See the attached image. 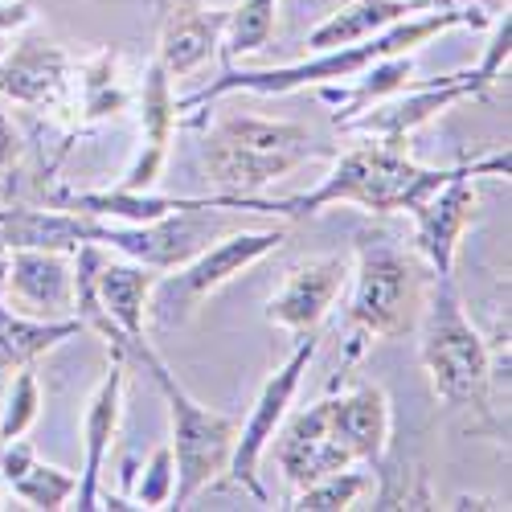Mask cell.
I'll return each mask as SVG.
<instances>
[{"label": "cell", "instance_id": "18", "mask_svg": "<svg viewBox=\"0 0 512 512\" xmlns=\"http://www.w3.org/2000/svg\"><path fill=\"white\" fill-rule=\"evenodd\" d=\"M431 0H349L336 13H328L312 33H308V54L316 50H332V46H353V41H365L381 29H390L414 13H426Z\"/></svg>", "mask_w": 512, "mask_h": 512}, {"label": "cell", "instance_id": "29", "mask_svg": "<svg viewBox=\"0 0 512 512\" xmlns=\"http://www.w3.org/2000/svg\"><path fill=\"white\" fill-rule=\"evenodd\" d=\"M463 5H484V0H431V9H463Z\"/></svg>", "mask_w": 512, "mask_h": 512}, {"label": "cell", "instance_id": "2", "mask_svg": "<svg viewBox=\"0 0 512 512\" xmlns=\"http://www.w3.org/2000/svg\"><path fill=\"white\" fill-rule=\"evenodd\" d=\"M492 13L484 5H463V9H426L414 13L390 29H381L365 41H353V46H332V50H316L304 62H291L279 70H226L222 78H213L209 87H201L197 95L177 99V115L209 107L226 95H291V91H316V87H340V82L361 78L373 62L390 58V54H418L426 41H435L451 29H488Z\"/></svg>", "mask_w": 512, "mask_h": 512}, {"label": "cell", "instance_id": "4", "mask_svg": "<svg viewBox=\"0 0 512 512\" xmlns=\"http://www.w3.org/2000/svg\"><path fill=\"white\" fill-rule=\"evenodd\" d=\"M349 279V361H357L373 340H398L418 328L435 271L390 230H357V267Z\"/></svg>", "mask_w": 512, "mask_h": 512}, {"label": "cell", "instance_id": "22", "mask_svg": "<svg viewBox=\"0 0 512 512\" xmlns=\"http://www.w3.org/2000/svg\"><path fill=\"white\" fill-rule=\"evenodd\" d=\"M369 492H373V467L353 463V467H340L332 476H320L304 488H295L287 508H295V512H345V508L361 504V496H369Z\"/></svg>", "mask_w": 512, "mask_h": 512}, {"label": "cell", "instance_id": "17", "mask_svg": "<svg viewBox=\"0 0 512 512\" xmlns=\"http://www.w3.org/2000/svg\"><path fill=\"white\" fill-rule=\"evenodd\" d=\"M328 402H332L336 435L349 447L353 463L381 467V459L390 451V435H394V410H390L386 390L377 381H361L353 390L328 394Z\"/></svg>", "mask_w": 512, "mask_h": 512}, {"label": "cell", "instance_id": "1", "mask_svg": "<svg viewBox=\"0 0 512 512\" xmlns=\"http://www.w3.org/2000/svg\"><path fill=\"white\" fill-rule=\"evenodd\" d=\"M414 332H418V361L426 381H431L435 402L451 414H467L480 435L500 439L496 390L504 386L508 394V340L492 349L480 336V328L463 308L455 271L435 275Z\"/></svg>", "mask_w": 512, "mask_h": 512}, {"label": "cell", "instance_id": "28", "mask_svg": "<svg viewBox=\"0 0 512 512\" xmlns=\"http://www.w3.org/2000/svg\"><path fill=\"white\" fill-rule=\"evenodd\" d=\"M447 508H508L504 500H488V496H455Z\"/></svg>", "mask_w": 512, "mask_h": 512}, {"label": "cell", "instance_id": "9", "mask_svg": "<svg viewBox=\"0 0 512 512\" xmlns=\"http://www.w3.org/2000/svg\"><path fill=\"white\" fill-rule=\"evenodd\" d=\"M312 361H316V332L295 336L291 357L263 381V390H259V398H254V406L246 410V418H238V439H234V451H230L222 480L246 488L259 504H267V488L259 480V463H263L275 431L283 426V418L291 414V402H295V394H300Z\"/></svg>", "mask_w": 512, "mask_h": 512}, {"label": "cell", "instance_id": "7", "mask_svg": "<svg viewBox=\"0 0 512 512\" xmlns=\"http://www.w3.org/2000/svg\"><path fill=\"white\" fill-rule=\"evenodd\" d=\"M287 230L283 226H267V230H230L222 238H213L209 246H201L193 259H185L173 271H160L148 295V324L156 328H185L209 295H218L226 283H234L242 271H250L254 263H263L267 254H275L283 246Z\"/></svg>", "mask_w": 512, "mask_h": 512}, {"label": "cell", "instance_id": "15", "mask_svg": "<svg viewBox=\"0 0 512 512\" xmlns=\"http://www.w3.org/2000/svg\"><path fill=\"white\" fill-rule=\"evenodd\" d=\"M136 111H140V148L127 164V173L115 189H127V193H148L160 173H164V160H168V148H173V136H177V95H173V78L168 70L152 58L144 66V78H140V91H136Z\"/></svg>", "mask_w": 512, "mask_h": 512}, {"label": "cell", "instance_id": "6", "mask_svg": "<svg viewBox=\"0 0 512 512\" xmlns=\"http://www.w3.org/2000/svg\"><path fill=\"white\" fill-rule=\"evenodd\" d=\"M123 353H127V361H140L152 373L156 390L168 402V426H173L168 447H173V459H177V488H173V504L168 508H189V500L197 492L222 484V472H226L234 439H238V418L197 402L177 381V373L164 365V357L152 349L148 336L127 340Z\"/></svg>", "mask_w": 512, "mask_h": 512}, {"label": "cell", "instance_id": "27", "mask_svg": "<svg viewBox=\"0 0 512 512\" xmlns=\"http://www.w3.org/2000/svg\"><path fill=\"white\" fill-rule=\"evenodd\" d=\"M33 25V5L29 0H0V37H13Z\"/></svg>", "mask_w": 512, "mask_h": 512}, {"label": "cell", "instance_id": "23", "mask_svg": "<svg viewBox=\"0 0 512 512\" xmlns=\"http://www.w3.org/2000/svg\"><path fill=\"white\" fill-rule=\"evenodd\" d=\"M17 500H25L29 508H46V512H58L74 500L78 492V476L66 472V467H50V463H41L33 459L25 472H17L9 484H5Z\"/></svg>", "mask_w": 512, "mask_h": 512}, {"label": "cell", "instance_id": "24", "mask_svg": "<svg viewBox=\"0 0 512 512\" xmlns=\"http://www.w3.org/2000/svg\"><path fill=\"white\" fill-rule=\"evenodd\" d=\"M37 414H41V381H37L33 365H21V369H13L5 402H0V443L29 435Z\"/></svg>", "mask_w": 512, "mask_h": 512}, {"label": "cell", "instance_id": "19", "mask_svg": "<svg viewBox=\"0 0 512 512\" xmlns=\"http://www.w3.org/2000/svg\"><path fill=\"white\" fill-rule=\"evenodd\" d=\"M82 332V320H33L13 312L0 300V373H13L21 365H33L37 357H46L50 349L66 345Z\"/></svg>", "mask_w": 512, "mask_h": 512}, {"label": "cell", "instance_id": "16", "mask_svg": "<svg viewBox=\"0 0 512 512\" xmlns=\"http://www.w3.org/2000/svg\"><path fill=\"white\" fill-rule=\"evenodd\" d=\"M156 9H160L156 62L168 70V78H189L218 58L226 9H209L205 0H156Z\"/></svg>", "mask_w": 512, "mask_h": 512}, {"label": "cell", "instance_id": "21", "mask_svg": "<svg viewBox=\"0 0 512 512\" xmlns=\"http://www.w3.org/2000/svg\"><path fill=\"white\" fill-rule=\"evenodd\" d=\"M279 25V0H238L234 9H226V29H222V50L218 58L226 70L238 58H254L271 46Z\"/></svg>", "mask_w": 512, "mask_h": 512}, {"label": "cell", "instance_id": "3", "mask_svg": "<svg viewBox=\"0 0 512 512\" xmlns=\"http://www.w3.org/2000/svg\"><path fill=\"white\" fill-rule=\"evenodd\" d=\"M451 177V168H422L414 164L402 148L390 144H353L345 152H336L332 173L295 197H230V193H213V205L226 209H246V213H275L287 222H304L316 218L328 205H357L365 213H410V205L418 197H426L435 185H443Z\"/></svg>", "mask_w": 512, "mask_h": 512}, {"label": "cell", "instance_id": "13", "mask_svg": "<svg viewBox=\"0 0 512 512\" xmlns=\"http://www.w3.org/2000/svg\"><path fill=\"white\" fill-rule=\"evenodd\" d=\"M5 304L33 320H74V254L37 246L9 250Z\"/></svg>", "mask_w": 512, "mask_h": 512}, {"label": "cell", "instance_id": "30", "mask_svg": "<svg viewBox=\"0 0 512 512\" xmlns=\"http://www.w3.org/2000/svg\"><path fill=\"white\" fill-rule=\"evenodd\" d=\"M5 50H9V37H0V58H5Z\"/></svg>", "mask_w": 512, "mask_h": 512}, {"label": "cell", "instance_id": "25", "mask_svg": "<svg viewBox=\"0 0 512 512\" xmlns=\"http://www.w3.org/2000/svg\"><path fill=\"white\" fill-rule=\"evenodd\" d=\"M173 488H177V459H173V447L160 443L136 484V508H168L173 504Z\"/></svg>", "mask_w": 512, "mask_h": 512}, {"label": "cell", "instance_id": "5", "mask_svg": "<svg viewBox=\"0 0 512 512\" xmlns=\"http://www.w3.org/2000/svg\"><path fill=\"white\" fill-rule=\"evenodd\" d=\"M316 156H336V148L320 144L308 123L263 115L213 119L201 144L205 177L230 197H263L275 181Z\"/></svg>", "mask_w": 512, "mask_h": 512}, {"label": "cell", "instance_id": "8", "mask_svg": "<svg viewBox=\"0 0 512 512\" xmlns=\"http://www.w3.org/2000/svg\"><path fill=\"white\" fill-rule=\"evenodd\" d=\"M508 168H512L508 152L455 164L443 185H435L431 193L410 205V242H414V250L422 254V259L431 263L435 275L455 271L459 242H463L467 226L480 218L476 177H508Z\"/></svg>", "mask_w": 512, "mask_h": 512}, {"label": "cell", "instance_id": "11", "mask_svg": "<svg viewBox=\"0 0 512 512\" xmlns=\"http://www.w3.org/2000/svg\"><path fill=\"white\" fill-rule=\"evenodd\" d=\"M279 463V472L291 488H304L320 476H332L340 467H353L349 447L340 443L336 422H332V402L320 398L300 414H287L267 447Z\"/></svg>", "mask_w": 512, "mask_h": 512}, {"label": "cell", "instance_id": "26", "mask_svg": "<svg viewBox=\"0 0 512 512\" xmlns=\"http://www.w3.org/2000/svg\"><path fill=\"white\" fill-rule=\"evenodd\" d=\"M21 156V140H17V127L5 111V103H0V181H9L13 177V164Z\"/></svg>", "mask_w": 512, "mask_h": 512}, {"label": "cell", "instance_id": "14", "mask_svg": "<svg viewBox=\"0 0 512 512\" xmlns=\"http://www.w3.org/2000/svg\"><path fill=\"white\" fill-rule=\"evenodd\" d=\"M123 390H127V353L111 349V365L103 369L99 386L87 402V414H82V472H78V492L74 504L78 512L99 508V488H103V467L111 459L115 435H119V418H123Z\"/></svg>", "mask_w": 512, "mask_h": 512}, {"label": "cell", "instance_id": "12", "mask_svg": "<svg viewBox=\"0 0 512 512\" xmlns=\"http://www.w3.org/2000/svg\"><path fill=\"white\" fill-rule=\"evenodd\" d=\"M353 267L340 259V254H316L287 271V279L279 283V291L267 300V324L287 328L295 336L304 332H320V324L328 320V312L336 308L340 291L349 287Z\"/></svg>", "mask_w": 512, "mask_h": 512}, {"label": "cell", "instance_id": "10", "mask_svg": "<svg viewBox=\"0 0 512 512\" xmlns=\"http://www.w3.org/2000/svg\"><path fill=\"white\" fill-rule=\"evenodd\" d=\"M74 58L46 33H25L0 58V103H21L33 111H66Z\"/></svg>", "mask_w": 512, "mask_h": 512}, {"label": "cell", "instance_id": "20", "mask_svg": "<svg viewBox=\"0 0 512 512\" xmlns=\"http://www.w3.org/2000/svg\"><path fill=\"white\" fill-rule=\"evenodd\" d=\"M136 107V95L123 78V54L119 50H95L78 66V119L82 123H103L119 119Z\"/></svg>", "mask_w": 512, "mask_h": 512}]
</instances>
